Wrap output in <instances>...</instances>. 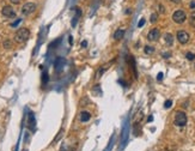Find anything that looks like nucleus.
<instances>
[{"instance_id": "nucleus-10", "label": "nucleus", "mask_w": 195, "mask_h": 151, "mask_svg": "<svg viewBox=\"0 0 195 151\" xmlns=\"http://www.w3.org/2000/svg\"><path fill=\"white\" fill-rule=\"evenodd\" d=\"M164 40H165V43L168 44V46H173V43H174V36H173V34L166 32L164 35Z\"/></svg>"}, {"instance_id": "nucleus-3", "label": "nucleus", "mask_w": 195, "mask_h": 151, "mask_svg": "<svg viewBox=\"0 0 195 151\" xmlns=\"http://www.w3.org/2000/svg\"><path fill=\"white\" fill-rule=\"evenodd\" d=\"M187 19V15L183 10H176L173 15V21L176 24H183Z\"/></svg>"}, {"instance_id": "nucleus-17", "label": "nucleus", "mask_w": 195, "mask_h": 151, "mask_svg": "<svg viewBox=\"0 0 195 151\" xmlns=\"http://www.w3.org/2000/svg\"><path fill=\"white\" fill-rule=\"evenodd\" d=\"M186 58H187V60L193 61V60H195V54L194 53H190V52H188V53L186 54Z\"/></svg>"}, {"instance_id": "nucleus-24", "label": "nucleus", "mask_w": 195, "mask_h": 151, "mask_svg": "<svg viewBox=\"0 0 195 151\" xmlns=\"http://www.w3.org/2000/svg\"><path fill=\"white\" fill-rule=\"evenodd\" d=\"M170 56H171L170 53H163V58H165V59H169Z\"/></svg>"}, {"instance_id": "nucleus-18", "label": "nucleus", "mask_w": 195, "mask_h": 151, "mask_svg": "<svg viewBox=\"0 0 195 151\" xmlns=\"http://www.w3.org/2000/svg\"><path fill=\"white\" fill-rule=\"evenodd\" d=\"M158 21V15L157 13H152L151 15V18H150V22L151 23H156Z\"/></svg>"}, {"instance_id": "nucleus-28", "label": "nucleus", "mask_w": 195, "mask_h": 151, "mask_svg": "<svg viewBox=\"0 0 195 151\" xmlns=\"http://www.w3.org/2000/svg\"><path fill=\"white\" fill-rule=\"evenodd\" d=\"M173 3H175V4H179V3H181V0H171Z\"/></svg>"}, {"instance_id": "nucleus-6", "label": "nucleus", "mask_w": 195, "mask_h": 151, "mask_svg": "<svg viewBox=\"0 0 195 151\" xmlns=\"http://www.w3.org/2000/svg\"><path fill=\"white\" fill-rule=\"evenodd\" d=\"M159 37H160V31H159V29H157V28H153L152 30H150V31H148V34H147V40H148V41H151V42L158 41Z\"/></svg>"}, {"instance_id": "nucleus-4", "label": "nucleus", "mask_w": 195, "mask_h": 151, "mask_svg": "<svg viewBox=\"0 0 195 151\" xmlns=\"http://www.w3.org/2000/svg\"><path fill=\"white\" fill-rule=\"evenodd\" d=\"M36 9H37V6H36L35 3H25L22 6V13L24 16H29V15L35 12Z\"/></svg>"}, {"instance_id": "nucleus-14", "label": "nucleus", "mask_w": 195, "mask_h": 151, "mask_svg": "<svg viewBox=\"0 0 195 151\" xmlns=\"http://www.w3.org/2000/svg\"><path fill=\"white\" fill-rule=\"evenodd\" d=\"M3 46L5 49H11L12 48V42L10 41V40H5V41L3 42Z\"/></svg>"}, {"instance_id": "nucleus-5", "label": "nucleus", "mask_w": 195, "mask_h": 151, "mask_svg": "<svg viewBox=\"0 0 195 151\" xmlns=\"http://www.w3.org/2000/svg\"><path fill=\"white\" fill-rule=\"evenodd\" d=\"M176 38H177V41H179L181 44H186L189 42V40H190V36H189V34L184 30H180V31H177L176 34Z\"/></svg>"}, {"instance_id": "nucleus-9", "label": "nucleus", "mask_w": 195, "mask_h": 151, "mask_svg": "<svg viewBox=\"0 0 195 151\" xmlns=\"http://www.w3.org/2000/svg\"><path fill=\"white\" fill-rule=\"evenodd\" d=\"M90 119H91V114L89 112H86V110L80 113V121H82V123H88Z\"/></svg>"}, {"instance_id": "nucleus-29", "label": "nucleus", "mask_w": 195, "mask_h": 151, "mask_svg": "<svg viewBox=\"0 0 195 151\" xmlns=\"http://www.w3.org/2000/svg\"><path fill=\"white\" fill-rule=\"evenodd\" d=\"M163 151H170V150H168V149H165V150H163Z\"/></svg>"}, {"instance_id": "nucleus-12", "label": "nucleus", "mask_w": 195, "mask_h": 151, "mask_svg": "<svg viewBox=\"0 0 195 151\" xmlns=\"http://www.w3.org/2000/svg\"><path fill=\"white\" fill-rule=\"evenodd\" d=\"M62 65H64V59H61V58H58V59H56V61H55V67H56V70L59 71Z\"/></svg>"}, {"instance_id": "nucleus-27", "label": "nucleus", "mask_w": 195, "mask_h": 151, "mask_svg": "<svg viewBox=\"0 0 195 151\" xmlns=\"http://www.w3.org/2000/svg\"><path fill=\"white\" fill-rule=\"evenodd\" d=\"M86 46H88V42H86V41L82 42V47H86Z\"/></svg>"}, {"instance_id": "nucleus-8", "label": "nucleus", "mask_w": 195, "mask_h": 151, "mask_svg": "<svg viewBox=\"0 0 195 151\" xmlns=\"http://www.w3.org/2000/svg\"><path fill=\"white\" fill-rule=\"evenodd\" d=\"M125 29H117V30L114 32V38L116 40V41H120L121 38H123V36H125Z\"/></svg>"}, {"instance_id": "nucleus-7", "label": "nucleus", "mask_w": 195, "mask_h": 151, "mask_svg": "<svg viewBox=\"0 0 195 151\" xmlns=\"http://www.w3.org/2000/svg\"><path fill=\"white\" fill-rule=\"evenodd\" d=\"M1 15L4 17H6V18H14L16 17V11L13 10L12 6H10V5H6V6H4L3 10H1Z\"/></svg>"}, {"instance_id": "nucleus-26", "label": "nucleus", "mask_w": 195, "mask_h": 151, "mask_svg": "<svg viewBox=\"0 0 195 151\" xmlns=\"http://www.w3.org/2000/svg\"><path fill=\"white\" fill-rule=\"evenodd\" d=\"M190 9H195V1H192L190 3Z\"/></svg>"}, {"instance_id": "nucleus-2", "label": "nucleus", "mask_w": 195, "mask_h": 151, "mask_svg": "<svg viewBox=\"0 0 195 151\" xmlns=\"http://www.w3.org/2000/svg\"><path fill=\"white\" fill-rule=\"evenodd\" d=\"M187 115L184 112H182V110H179V112H176L175 114V120H174V124L176 126H179V127H183V126H186L187 125Z\"/></svg>"}, {"instance_id": "nucleus-16", "label": "nucleus", "mask_w": 195, "mask_h": 151, "mask_svg": "<svg viewBox=\"0 0 195 151\" xmlns=\"http://www.w3.org/2000/svg\"><path fill=\"white\" fill-rule=\"evenodd\" d=\"M108 67H101L99 70H98V71H97V73H96V79H99L101 78V76L103 74V73H104V71H105V70H107Z\"/></svg>"}, {"instance_id": "nucleus-21", "label": "nucleus", "mask_w": 195, "mask_h": 151, "mask_svg": "<svg viewBox=\"0 0 195 151\" xmlns=\"http://www.w3.org/2000/svg\"><path fill=\"white\" fill-rule=\"evenodd\" d=\"M163 77H164L163 72H159V73L157 74V80H162V79H163Z\"/></svg>"}, {"instance_id": "nucleus-1", "label": "nucleus", "mask_w": 195, "mask_h": 151, "mask_svg": "<svg viewBox=\"0 0 195 151\" xmlns=\"http://www.w3.org/2000/svg\"><path fill=\"white\" fill-rule=\"evenodd\" d=\"M30 37V31L28 28H19L14 34V41L17 43H24Z\"/></svg>"}, {"instance_id": "nucleus-23", "label": "nucleus", "mask_w": 195, "mask_h": 151, "mask_svg": "<svg viewBox=\"0 0 195 151\" xmlns=\"http://www.w3.org/2000/svg\"><path fill=\"white\" fill-rule=\"evenodd\" d=\"M10 1L12 3V4H14V5H18V4L22 1V0H10Z\"/></svg>"}, {"instance_id": "nucleus-13", "label": "nucleus", "mask_w": 195, "mask_h": 151, "mask_svg": "<svg viewBox=\"0 0 195 151\" xmlns=\"http://www.w3.org/2000/svg\"><path fill=\"white\" fill-rule=\"evenodd\" d=\"M189 24H190L193 28H195V10L192 12L190 17H189Z\"/></svg>"}, {"instance_id": "nucleus-15", "label": "nucleus", "mask_w": 195, "mask_h": 151, "mask_svg": "<svg viewBox=\"0 0 195 151\" xmlns=\"http://www.w3.org/2000/svg\"><path fill=\"white\" fill-rule=\"evenodd\" d=\"M34 126H35V119H34V115L30 114L29 115V127H30L31 130H34V128H35Z\"/></svg>"}, {"instance_id": "nucleus-22", "label": "nucleus", "mask_w": 195, "mask_h": 151, "mask_svg": "<svg viewBox=\"0 0 195 151\" xmlns=\"http://www.w3.org/2000/svg\"><path fill=\"white\" fill-rule=\"evenodd\" d=\"M158 9H159V13H164V12H165V9H164L163 5H159Z\"/></svg>"}, {"instance_id": "nucleus-25", "label": "nucleus", "mask_w": 195, "mask_h": 151, "mask_svg": "<svg viewBox=\"0 0 195 151\" xmlns=\"http://www.w3.org/2000/svg\"><path fill=\"white\" fill-rule=\"evenodd\" d=\"M68 38H70V40H68V41H70V44L72 46V44H73V37H72V36H70Z\"/></svg>"}, {"instance_id": "nucleus-20", "label": "nucleus", "mask_w": 195, "mask_h": 151, "mask_svg": "<svg viewBox=\"0 0 195 151\" xmlns=\"http://www.w3.org/2000/svg\"><path fill=\"white\" fill-rule=\"evenodd\" d=\"M144 24H145V18H141V19H140V22L138 23V26L141 28V26H144Z\"/></svg>"}, {"instance_id": "nucleus-11", "label": "nucleus", "mask_w": 195, "mask_h": 151, "mask_svg": "<svg viewBox=\"0 0 195 151\" xmlns=\"http://www.w3.org/2000/svg\"><path fill=\"white\" fill-rule=\"evenodd\" d=\"M144 52H145L147 55H150V54H153L154 53V48L152 47V46H145Z\"/></svg>"}, {"instance_id": "nucleus-19", "label": "nucleus", "mask_w": 195, "mask_h": 151, "mask_svg": "<svg viewBox=\"0 0 195 151\" xmlns=\"http://www.w3.org/2000/svg\"><path fill=\"white\" fill-rule=\"evenodd\" d=\"M171 106H173V101H171V100H166L165 103H164V108L165 109H169Z\"/></svg>"}]
</instances>
